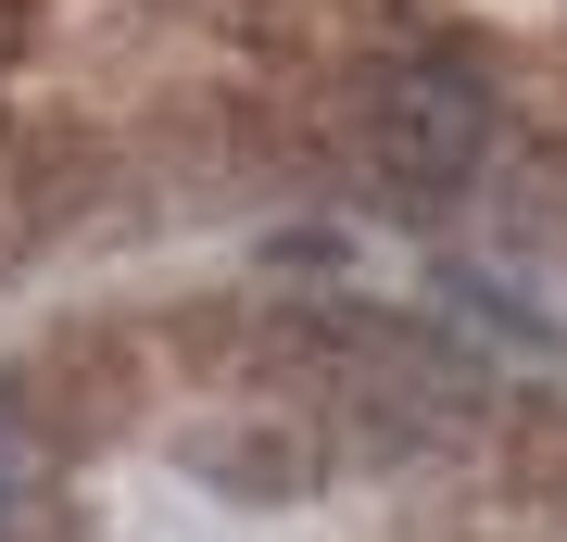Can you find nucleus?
<instances>
[{
  "instance_id": "obj_1",
  "label": "nucleus",
  "mask_w": 567,
  "mask_h": 542,
  "mask_svg": "<svg viewBox=\"0 0 567 542\" xmlns=\"http://www.w3.org/2000/svg\"><path fill=\"white\" fill-rule=\"evenodd\" d=\"M365 152H379L391 190H466L480 152H492V89L454 51H404L365 89Z\"/></svg>"
}]
</instances>
